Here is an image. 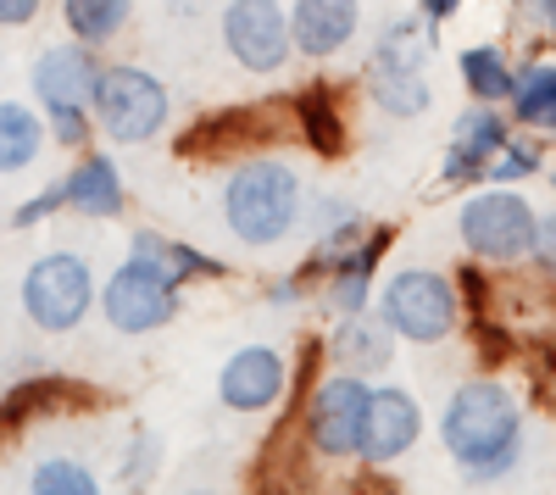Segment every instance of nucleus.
Segmentation results:
<instances>
[{
    "label": "nucleus",
    "mask_w": 556,
    "mask_h": 495,
    "mask_svg": "<svg viewBox=\"0 0 556 495\" xmlns=\"http://www.w3.org/2000/svg\"><path fill=\"white\" fill-rule=\"evenodd\" d=\"M440 434H445V452L468 473H506L518 462V445H523V412H518L513 390L473 379L451 395Z\"/></svg>",
    "instance_id": "nucleus-1"
},
{
    "label": "nucleus",
    "mask_w": 556,
    "mask_h": 495,
    "mask_svg": "<svg viewBox=\"0 0 556 495\" xmlns=\"http://www.w3.org/2000/svg\"><path fill=\"white\" fill-rule=\"evenodd\" d=\"M223 217L245 245H278L301 217V178L285 162H245L223 190Z\"/></svg>",
    "instance_id": "nucleus-2"
},
{
    "label": "nucleus",
    "mask_w": 556,
    "mask_h": 495,
    "mask_svg": "<svg viewBox=\"0 0 556 495\" xmlns=\"http://www.w3.org/2000/svg\"><path fill=\"white\" fill-rule=\"evenodd\" d=\"M167 89L162 78H151L146 67H101V84H96V101H89V112H96V128L106 134L112 145H146L162 134L167 123Z\"/></svg>",
    "instance_id": "nucleus-3"
},
{
    "label": "nucleus",
    "mask_w": 556,
    "mask_h": 495,
    "mask_svg": "<svg viewBox=\"0 0 556 495\" xmlns=\"http://www.w3.org/2000/svg\"><path fill=\"white\" fill-rule=\"evenodd\" d=\"M178 284L184 279L173 274L167 262L128 251V262L117 267V274L106 279V290H101V312H106V323L117 334H151V329H162V323L178 318Z\"/></svg>",
    "instance_id": "nucleus-4"
},
{
    "label": "nucleus",
    "mask_w": 556,
    "mask_h": 495,
    "mask_svg": "<svg viewBox=\"0 0 556 495\" xmlns=\"http://www.w3.org/2000/svg\"><path fill=\"white\" fill-rule=\"evenodd\" d=\"M96 306V274L78 251H51L23 274V312L45 334H67L84 323V312Z\"/></svg>",
    "instance_id": "nucleus-5"
},
{
    "label": "nucleus",
    "mask_w": 556,
    "mask_h": 495,
    "mask_svg": "<svg viewBox=\"0 0 556 495\" xmlns=\"http://www.w3.org/2000/svg\"><path fill=\"white\" fill-rule=\"evenodd\" d=\"M462 245L490 256V262H518L534 251V229H540V217L529 212L523 195L513 190H484L473 195L468 206H462Z\"/></svg>",
    "instance_id": "nucleus-6"
},
{
    "label": "nucleus",
    "mask_w": 556,
    "mask_h": 495,
    "mask_svg": "<svg viewBox=\"0 0 556 495\" xmlns=\"http://www.w3.org/2000/svg\"><path fill=\"white\" fill-rule=\"evenodd\" d=\"M367 407H374V390L356 373L323 379L312 390V407H306V434L317 445V457H356L362 434H367Z\"/></svg>",
    "instance_id": "nucleus-7"
},
{
    "label": "nucleus",
    "mask_w": 556,
    "mask_h": 495,
    "mask_svg": "<svg viewBox=\"0 0 556 495\" xmlns=\"http://www.w3.org/2000/svg\"><path fill=\"white\" fill-rule=\"evenodd\" d=\"M384 318H390L395 334H406L417 345H434L456 329V295L440 274L406 267V274H395L390 290H384Z\"/></svg>",
    "instance_id": "nucleus-8"
},
{
    "label": "nucleus",
    "mask_w": 556,
    "mask_h": 495,
    "mask_svg": "<svg viewBox=\"0 0 556 495\" xmlns=\"http://www.w3.org/2000/svg\"><path fill=\"white\" fill-rule=\"evenodd\" d=\"M223 45L235 51L240 67L278 73V67L290 62L295 28H290V17H285L278 0H228V12H223Z\"/></svg>",
    "instance_id": "nucleus-9"
},
{
    "label": "nucleus",
    "mask_w": 556,
    "mask_h": 495,
    "mask_svg": "<svg viewBox=\"0 0 556 495\" xmlns=\"http://www.w3.org/2000/svg\"><path fill=\"white\" fill-rule=\"evenodd\" d=\"M34 84V101L45 112H67V106H89L96 101V84H101V62L89 56V45H56V51H45L28 73Z\"/></svg>",
    "instance_id": "nucleus-10"
},
{
    "label": "nucleus",
    "mask_w": 556,
    "mask_h": 495,
    "mask_svg": "<svg viewBox=\"0 0 556 495\" xmlns=\"http://www.w3.org/2000/svg\"><path fill=\"white\" fill-rule=\"evenodd\" d=\"M285 356H278L273 345H245L228 356V368L217 379V395H223V407H235V412H262L273 407L278 395H285Z\"/></svg>",
    "instance_id": "nucleus-11"
},
{
    "label": "nucleus",
    "mask_w": 556,
    "mask_h": 495,
    "mask_svg": "<svg viewBox=\"0 0 556 495\" xmlns=\"http://www.w3.org/2000/svg\"><path fill=\"white\" fill-rule=\"evenodd\" d=\"M417 434H424V412L406 390H374V407H367V434H362V457L367 462H395L406 457Z\"/></svg>",
    "instance_id": "nucleus-12"
},
{
    "label": "nucleus",
    "mask_w": 556,
    "mask_h": 495,
    "mask_svg": "<svg viewBox=\"0 0 556 495\" xmlns=\"http://www.w3.org/2000/svg\"><path fill=\"white\" fill-rule=\"evenodd\" d=\"M356 17H362V0H295L290 28L306 56H334L356 34Z\"/></svg>",
    "instance_id": "nucleus-13"
},
{
    "label": "nucleus",
    "mask_w": 556,
    "mask_h": 495,
    "mask_svg": "<svg viewBox=\"0 0 556 495\" xmlns=\"http://www.w3.org/2000/svg\"><path fill=\"white\" fill-rule=\"evenodd\" d=\"M67 206L84 217H117L123 212V173L112 156L89 151L73 173H67Z\"/></svg>",
    "instance_id": "nucleus-14"
},
{
    "label": "nucleus",
    "mask_w": 556,
    "mask_h": 495,
    "mask_svg": "<svg viewBox=\"0 0 556 495\" xmlns=\"http://www.w3.org/2000/svg\"><path fill=\"white\" fill-rule=\"evenodd\" d=\"M506 145V123L490 106H473L456 117V151L445 162V178H484V156Z\"/></svg>",
    "instance_id": "nucleus-15"
},
{
    "label": "nucleus",
    "mask_w": 556,
    "mask_h": 495,
    "mask_svg": "<svg viewBox=\"0 0 556 495\" xmlns=\"http://www.w3.org/2000/svg\"><path fill=\"white\" fill-rule=\"evenodd\" d=\"M395 351V329L390 318H367V312H351V323H340L334 334V356L345 368H384Z\"/></svg>",
    "instance_id": "nucleus-16"
},
{
    "label": "nucleus",
    "mask_w": 556,
    "mask_h": 495,
    "mask_svg": "<svg viewBox=\"0 0 556 495\" xmlns=\"http://www.w3.org/2000/svg\"><path fill=\"white\" fill-rule=\"evenodd\" d=\"M429 62V39L417 17H395L379 39H374V78H401V73H424Z\"/></svg>",
    "instance_id": "nucleus-17"
},
{
    "label": "nucleus",
    "mask_w": 556,
    "mask_h": 495,
    "mask_svg": "<svg viewBox=\"0 0 556 495\" xmlns=\"http://www.w3.org/2000/svg\"><path fill=\"white\" fill-rule=\"evenodd\" d=\"M45 151V123L23 101H0V173H23Z\"/></svg>",
    "instance_id": "nucleus-18"
},
{
    "label": "nucleus",
    "mask_w": 556,
    "mask_h": 495,
    "mask_svg": "<svg viewBox=\"0 0 556 495\" xmlns=\"http://www.w3.org/2000/svg\"><path fill=\"white\" fill-rule=\"evenodd\" d=\"M128 0H62V23L84 45H106L128 28Z\"/></svg>",
    "instance_id": "nucleus-19"
},
{
    "label": "nucleus",
    "mask_w": 556,
    "mask_h": 495,
    "mask_svg": "<svg viewBox=\"0 0 556 495\" xmlns=\"http://www.w3.org/2000/svg\"><path fill=\"white\" fill-rule=\"evenodd\" d=\"M379 251H384V240H367L362 251H351V256L334 262V290H329V301H334L340 312H362V301H367V279H374Z\"/></svg>",
    "instance_id": "nucleus-20"
},
{
    "label": "nucleus",
    "mask_w": 556,
    "mask_h": 495,
    "mask_svg": "<svg viewBox=\"0 0 556 495\" xmlns=\"http://www.w3.org/2000/svg\"><path fill=\"white\" fill-rule=\"evenodd\" d=\"M513 112L523 123H556V67H523L513 78Z\"/></svg>",
    "instance_id": "nucleus-21"
},
{
    "label": "nucleus",
    "mask_w": 556,
    "mask_h": 495,
    "mask_svg": "<svg viewBox=\"0 0 556 495\" xmlns=\"http://www.w3.org/2000/svg\"><path fill=\"white\" fill-rule=\"evenodd\" d=\"M462 84H468L479 101H501V96H513V67H506V56L490 51V45H473V51H462Z\"/></svg>",
    "instance_id": "nucleus-22"
},
{
    "label": "nucleus",
    "mask_w": 556,
    "mask_h": 495,
    "mask_svg": "<svg viewBox=\"0 0 556 495\" xmlns=\"http://www.w3.org/2000/svg\"><path fill=\"white\" fill-rule=\"evenodd\" d=\"M134 256H156L167 262L178 279H201V274H223V262L206 256V251H190V245H178V240H162V234H134Z\"/></svg>",
    "instance_id": "nucleus-23"
},
{
    "label": "nucleus",
    "mask_w": 556,
    "mask_h": 495,
    "mask_svg": "<svg viewBox=\"0 0 556 495\" xmlns=\"http://www.w3.org/2000/svg\"><path fill=\"white\" fill-rule=\"evenodd\" d=\"M28 484H34L39 495H96V490H101V479L89 473L84 462H73V457H45Z\"/></svg>",
    "instance_id": "nucleus-24"
},
{
    "label": "nucleus",
    "mask_w": 556,
    "mask_h": 495,
    "mask_svg": "<svg viewBox=\"0 0 556 495\" xmlns=\"http://www.w3.org/2000/svg\"><path fill=\"white\" fill-rule=\"evenodd\" d=\"M374 96L390 117H412L429 106V78L424 73H401V78H374Z\"/></svg>",
    "instance_id": "nucleus-25"
},
{
    "label": "nucleus",
    "mask_w": 556,
    "mask_h": 495,
    "mask_svg": "<svg viewBox=\"0 0 556 495\" xmlns=\"http://www.w3.org/2000/svg\"><path fill=\"white\" fill-rule=\"evenodd\" d=\"M301 117H306V134H312V145L323 156H334L340 151V117L329 112V96L323 89H306V101H301Z\"/></svg>",
    "instance_id": "nucleus-26"
},
{
    "label": "nucleus",
    "mask_w": 556,
    "mask_h": 495,
    "mask_svg": "<svg viewBox=\"0 0 556 495\" xmlns=\"http://www.w3.org/2000/svg\"><path fill=\"white\" fill-rule=\"evenodd\" d=\"M156 462H162V440H156V434H134L128 462H123V479H128V484H146V479L156 473Z\"/></svg>",
    "instance_id": "nucleus-27"
},
{
    "label": "nucleus",
    "mask_w": 556,
    "mask_h": 495,
    "mask_svg": "<svg viewBox=\"0 0 556 495\" xmlns=\"http://www.w3.org/2000/svg\"><path fill=\"white\" fill-rule=\"evenodd\" d=\"M51 140H56V145H67V151H84V145H89V106L51 112Z\"/></svg>",
    "instance_id": "nucleus-28"
},
{
    "label": "nucleus",
    "mask_w": 556,
    "mask_h": 495,
    "mask_svg": "<svg viewBox=\"0 0 556 495\" xmlns=\"http://www.w3.org/2000/svg\"><path fill=\"white\" fill-rule=\"evenodd\" d=\"M56 206H67V178H56V185H45L34 201H23V206L12 212V223H17V229H34V223H39V217H51Z\"/></svg>",
    "instance_id": "nucleus-29"
},
{
    "label": "nucleus",
    "mask_w": 556,
    "mask_h": 495,
    "mask_svg": "<svg viewBox=\"0 0 556 495\" xmlns=\"http://www.w3.org/2000/svg\"><path fill=\"white\" fill-rule=\"evenodd\" d=\"M534 162H540V156H534L529 145H518V151H513V145H501L495 162H490L484 173H490V178H523V173H534Z\"/></svg>",
    "instance_id": "nucleus-30"
},
{
    "label": "nucleus",
    "mask_w": 556,
    "mask_h": 495,
    "mask_svg": "<svg viewBox=\"0 0 556 495\" xmlns=\"http://www.w3.org/2000/svg\"><path fill=\"white\" fill-rule=\"evenodd\" d=\"M513 12L534 34H556V0H513Z\"/></svg>",
    "instance_id": "nucleus-31"
},
{
    "label": "nucleus",
    "mask_w": 556,
    "mask_h": 495,
    "mask_svg": "<svg viewBox=\"0 0 556 495\" xmlns=\"http://www.w3.org/2000/svg\"><path fill=\"white\" fill-rule=\"evenodd\" d=\"M534 256H540V267L556 279V212L551 217H540V229H534Z\"/></svg>",
    "instance_id": "nucleus-32"
},
{
    "label": "nucleus",
    "mask_w": 556,
    "mask_h": 495,
    "mask_svg": "<svg viewBox=\"0 0 556 495\" xmlns=\"http://www.w3.org/2000/svg\"><path fill=\"white\" fill-rule=\"evenodd\" d=\"M45 0H0V28H28Z\"/></svg>",
    "instance_id": "nucleus-33"
},
{
    "label": "nucleus",
    "mask_w": 556,
    "mask_h": 495,
    "mask_svg": "<svg viewBox=\"0 0 556 495\" xmlns=\"http://www.w3.org/2000/svg\"><path fill=\"white\" fill-rule=\"evenodd\" d=\"M456 7H462V0H424V17H429V23H445Z\"/></svg>",
    "instance_id": "nucleus-34"
}]
</instances>
